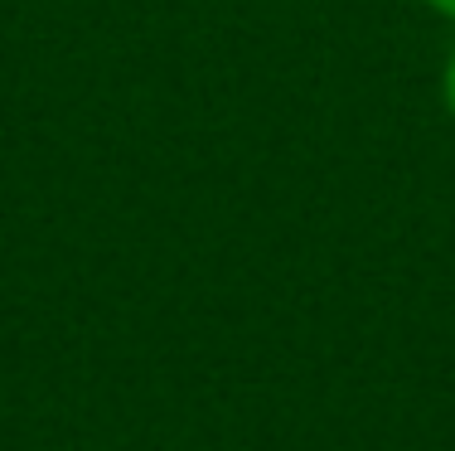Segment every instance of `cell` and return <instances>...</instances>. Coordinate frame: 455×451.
I'll return each instance as SVG.
<instances>
[{
    "label": "cell",
    "instance_id": "1",
    "mask_svg": "<svg viewBox=\"0 0 455 451\" xmlns=\"http://www.w3.org/2000/svg\"><path fill=\"white\" fill-rule=\"evenodd\" d=\"M446 102H451V117H455V53H451V63H446Z\"/></svg>",
    "mask_w": 455,
    "mask_h": 451
},
{
    "label": "cell",
    "instance_id": "2",
    "mask_svg": "<svg viewBox=\"0 0 455 451\" xmlns=\"http://www.w3.org/2000/svg\"><path fill=\"white\" fill-rule=\"evenodd\" d=\"M431 5H436L441 15H451V20H455V0H431Z\"/></svg>",
    "mask_w": 455,
    "mask_h": 451
}]
</instances>
